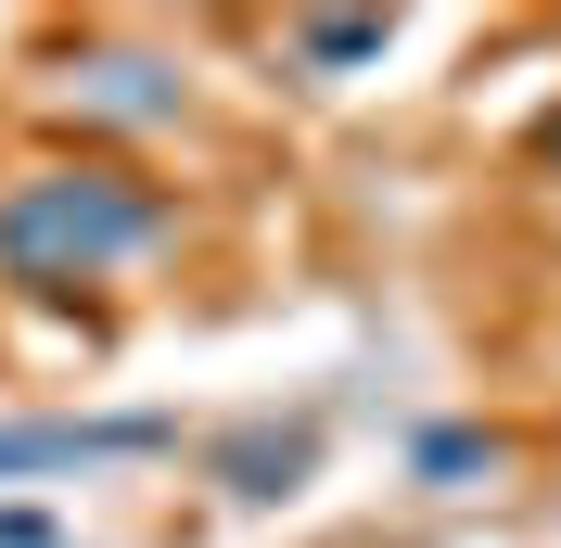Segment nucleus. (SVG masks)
I'll return each instance as SVG.
<instances>
[{
  "instance_id": "f257e3e1",
  "label": "nucleus",
  "mask_w": 561,
  "mask_h": 548,
  "mask_svg": "<svg viewBox=\"0 0 561 548\" xmlns=\"http://www.w3.org/2000/svg\"><path fill=\"white\" fill-rule=\"evenodd\" d=\"M140 242H167V205H153L128 167H51V179H26V192H0V255H13V281H103Z\"/></svg>"
},
{
  "instance_id": "f03ea898",
  "label": "nucleus",
  "mask_w": 561,
  "mask_h": 548,
  "mask_svg": "<svg viewBox=\"0 0 561 548\" xmlns=\"http://www.w3.org/2000/svg\"><path fill=\"white\" fill-rule=\"evenodd\" d=\"M103 446H153V421H115V434H65V421H26V434H0V472H38V459H103Z\"/></svg>"
},
{
  "instance_id": "7ed1b4c3",
  "label": "nucleus",
  "mask_w": 561,
  "mask_h": 548,
  "mask_svg": "<svg viewBox=\"0 0 561 548\" xmlns=\"http://www.w3.org/2000/svg\"><path fill=\"white\" fill-rule=\"evenodd\" d=\"M383 52V26H307V65H370Z\"/></svg>"
}]
</instances>
